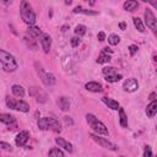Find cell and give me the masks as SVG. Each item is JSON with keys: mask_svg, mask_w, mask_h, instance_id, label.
<instances>
[{"mask_svg": "<svg viewBox=\"0 0 157 157\" xmlns=\"http://www.w3.org/2000/svg\"><path fill=\"white\" fill-rule=\"evenodd\" d=\"M0 63L2 65V69L7 72L16 71L18 67V64H17L15 56L4 49H0Z\"/></svg>", "mask_w": 157, "mask_h": 157, "instance_id": "6da1fadb", "label": "cell"}, {"mask_svg": "<svg viewBox=\"0 0 157 157\" xmlns=\"http://www.w3.org/2000/svg\"><path fill=\"white\" fill-rule=\"evenodd\" d=\"M86 121H87V124L90 125V128H91L96 134H98V135H104V136H108V135H109L107 126H105L101 120H98V118H96L93 114L87 113V114H86Z\"/></svg>", "mask_w": 157, "mask_h": 157, "instance_id": "7a4b0ae2", "label": "cell"}, {"mask_svg": "<svg viewBox=\"0 0 157 157\" xmlns=\"http://www.w3.org/2000/svg\"><path fill=\"white\" fill-rule=\"evenodd\" d=\"M37 126L39 130H52L54 132L61 131V125H60L59 120H56L54 118H49V117H44V118L38 119Z\"/></svg>", "mask_w": 157, "mask_h": 157, "instance_id": "3957f363", "label": "cell"}, {"mask_svg": "<svg viewBox=\"0 0 157 157\" xmlns=\"http://www.w3.org/2000/svg\"><path fill=\"white\" fill-rule=\"evenodd\" d=\"M20 13H21V18L23 20V22L28 26H32L36 23V13L32 10V6L29 5L28 1L23 0L21 2V7H20Z\"/></svg>", "mask_w": 157, "mask_h": 157, "instance_id": "277c9868", "label": "cell"}, {"mask_svg": "<svg viewBox=\"0 0 157 157\" xmlns=\"http://www.w3.org/2000/svg\"><path fill=\"white\" fill-rule=\"evenodd\" d=\"M5 102H6V105L10 108V109H15V110H18V112H23V113H27L29 110V104L22 99H15L10 96H6L5 97Z\"/></svg>", "mask_w": 157, "mask_h": 157, "instance_id": "5b68a950", "label": "cell"}, {"mask_svg": "<svg viewBox=\"0 0 157 157\" xmlns=\"http://www.w3.org/2000/svg\"><path fill=\"white\" fill-rule=\"evenodd\" d=\"M34 66H36L37 74L39 75V77H40V80H42V82H43L45 86H53V85L56 82L55 76H54L53 74H50V72H47V71L43 69V66H42L40 64L36 63V64H34Z\"/></svg>", "mask_w": 157, "mask_h": 157, "instance_id": "8992f818", "label": "cell"}, {"mask_svg": "<svg viewBox=\"0 0 157 157\" xmlns=\"http://www.w3.org/2000/svg\"><path fill=\"white\" fill-rule=\"evenodd\" d=\"M90 136H91V139H92L96 144H98L101 147H104V148L110 150V151H117V150H118V146H117L115 144L110 142V141H109L108 139H105V137L99 136V135H98V134H96V132L90 134Z\"/></svg>", "mask_w": 157, "mask_h": 157, "instance_id": "52a82bcc", "label": "cell"}, {"mask_svg": "<svg viewBox=\"0 0 157 157\" xmlns=\"http://www.w3.org/2000/svg\"><path fill=\"white\" fill-rule=\"evenodd\" d=\"M144 17H145V23L147 25V27L150 29H152V32L156 33V31H157V20H156V16L153 15L152 10L146 9L145 12H144Z\"/></svg>", "mask_w": 157, "mask_h": 157, "instance_id": "ba28073f", "label": "cell"}, {"mask_svg": "<svg viewBox=\"0 0 157 157\" xmlns=\"http://www.w3.org/2000/svg\"><path fill=\"white\" fill-rule=\"evenodd\" d=\"M39 42H40V45H42V49L45 54L49 53L50 50V47H52V38L48 33H42L40 37H39Z\"/></svg>", "mask_w": 157, "mask_h": 157, "instance_id": "9c48e42d", "label": "cell"}, {"mask_svg": "<svg viewBox=\"0 0 157 157\" xmlns=\"http://www.w3.org/2000/svg\"><path fill=\"white\" fill-rule=\"evenodd\" d=\"M28 139H29V132H28L27 130H22V131H20V132L16 135V137H15V144H16V146H18V147H23V146L27 144Z\"/></svg>", "mask_w": 157, "mask_h": 157, "instance_id": "30bf717a", "label": "cell"}, {"mask_svg": "<svg viewBox=\"0 0 157 157\" xmlns=\"http://www.w3.org/2000/svg\"><path fill=\"white\" fill-rule=\"evenodd\" d=\"M29 94H31L32 97H34L38 103H44V102L47 101V94H45V92H43L42 90H39V88H37V87H32V88L29 90Z\"/></svg>", "mask_w": 157, "mask_h": 157, "instance_id": "8fae6325", "label": "cell"}, {"mask_svg": "<svg viewBox=\"0 0 157 157\" xmlns=\"http://www.w3.org/2000/svg\"><path fill=\"white\" fill-rule=\"evenodd\" d=\"M123 88H124V91L125 92H135L137 88H139V83H137V81L135 80V78H128L125 82H124V85H123Z\"/></svg>", "mask_w": 157, "mask_h": 157, "instance_id": "7c38bea8", "label": "cell"}, {"mask_svg": "<svg viewBox=\"0 0 157 157\" xmlns=\"http://www.w3.org/2000/svg\"><path fill=\"white\" fill-rule=\"evenodd\" d=\"M55 142L59 145V147L60 148H63V150H65L66 152H69V153H71L72 152V145L69 142V141H66L64 137H60V136H58V137H55Z\"/></svg>", "mask_w": 157, "mask_h": 157, "instance_id": "4fadbf2b", "label": "cell"}, {"mask_svg": "<svg viewBox=\"0 0 157 157\" xmlns=\"http://www.w3.org/2000/svg\"><path fill=\"white\" fill-rule=\"evenodd\" d=\"M0 121L10 126V125L16 124V118L11 114H7V113H0Z\"/></svg>", "mask_w": 157, "mask_h": 157, "instance_id": "5bb4252c", "label": "cell"}, {"mask_svg": "<svg viewBox=\"0 0 157 157\" xmlns=\"http://www.w3.org/2000/svg\"><path fill=\"white\" fill-rule=\"evenodd\" d=\"M85 88L90 92H102L103 87L99 82H96V81H90L85 85Z\"/></svg>", "mask_w": 157, "mask_h": 157, "instance_id": "9a60e30c", "label": "cell"}, {"mask_svg": "<svg viewBox=\"0 0 157 157\" xmlns=\"http://www.w3.org/2000/svg\"><path fill=\"white\" fill-rule=\"evenodd\" d=\"M102 102L108 107V108H110V109H113V110H118L119 109V103L115 101V99H113V98H109V97H102Z\"/></svg>", "mask_w": 157, "mask_h": 157, "instance_id": "2e32d148", "label": "cell"}, {"mask_svg": "<svg viewBox=\"0 0 157 157\" xmlns=\"http://www.w3.org/2000/svg\"><path fill=\"white\" fill-rule=\"evenodd\" d=\"M123 9L125 11H129V12H132L135 10L139 9V2L136 0H126L124 4H123Z\"/></svg>", "mask_w": 157, "mask_h": 157, "instance_id": "e0dca14e", "label": "cell"}, {"mask_svg": "<svg viewBox=\"0 0 157 157\" xmlns=\"http://www.w3.org/2000/svg\"><path fill=\"white\" fill-rule=\"evenodd\" d=\"M156 113H157V101L153 99V101H151L150 104L147 105V108H146V114H147L148 118H153V117L156 115Z\"/></svg>", "mask_w": 157, "mask_h": 157, "instance_id": "ac0fdd59", "label": "cell"}, {"mask_svg": "<svg viewBox=\"0 0 157 157\" xmlns=\"http://www.w3.org/2000/svg\"><path fill=\"white\" fill-rule=\"evenodd\" d=\"M27 33L29 34L31 38H39L40 34H42L43 32L39 29V27L32 25V26H28V28H27Z\"/></svg>", "mask_w": 157, "mask_h": 157, "instance_id": "d6986e66", "label": "cell"}, {"mask_svg": "<svg viewBox=\"0 0 157 157\" xmlns=\"http://www.w3.org/2000/svg\"><path fill=\"white\" fill-rule=\"evenodd\" d=\"M59 107L61 108V110H64V112H66V110H69L70 109V99L67 98V97H65V96H63V97H60L59 98Z\"/></svg>", "mask_w": 157, "mask_h": 157, "instance_id": "ffe728a7", "label": "cell"}, {"mask_svg": "<svg viewBox=\"0 0 157 157\" xmlns=\"http://www.w3.org/2000/svg\"><path fill=\"white\" fill-rule=\"evenodd\" d=\"M119 123H120V126L121 128H128V117L124 112V109L121 107H119Z\"/></svg>", "mask_w": 157, "mask_h": 157, "instance_id": "44dd1931", "label": "cell"}, {"mask_svg": "<svg viewBox=\"0 0 157 157\" xmlns=\"http://www.w3.org/2000/svg\"><path fill=\"white\" fill-rule=\"evenodd\" d=\"M11 91H12V94L16 96V97H20V98H23L25 96V88L20 85H13L11 87Z\"/></svg>", "mask_w": 157, "mask_h": 157, "instance_id": "7402d4cb", "label": "cell"}, {"mask_svg": "<svg viewBox=\"0 0 157 157\" xmlns=\"http://www.w3.org/2000/svg\"><path fill=\"white\" fill-rule=\"evenodd\" d=\"M121 78H123L121 74H118V72H114V74H110V75L104 76V80H105L107 82H118V81H120Z\"/></svg>", "mask_w": 157, "mask_h": 157, "instance_id": "603a6c76", "label": "cell"}, {"mask_svg": "<svg viewBox=\"0 0 157 157\" xmlns=\"http://www.w3.org/2000/svg\"><path fill=\"white\" fill-rule=\"evenodd\" d=\"M48 155H49L50 157H64L65 153H64V151H63L60 147H53V148L49 150Z\"/></svg>", "mask_w": 157, "mask_h": 157, "instance_id": "cb8c5ba5", "label": "cell"}, {"mask_svg": "<svg viewBox=\"0 0 157 157\" xmlns=\"http://www.w3.org/2000/svg\"><path fill=\"white\" fill-rule=\"evenodd\" d=\"M132 22H134L135 28H136L139 32H141V33L145 32V26H144V22H142L141 18H139V17H134V18H132Z\"/></svg>", "mask_w": 157, "mask_h": 157, "instance_id": "d4e9b609", "label": "cell"}, {"mask_svg": "<svg viewBox=\"0 0 157 157\" xmlns=\"http://www.w3.org/2000/svg\"><path fill=\"white\" fill-rule=\"evenodd\" d=\"M96 61H97L98 64H105V63H109V61H110V54H107V53L102 52V53L99 54V56L97 58Z\"/></svg>", "mask_w": 157, "mask_h": 157, "instance_id": "484cf974", "label": "cell"}, {"mask_svg": "<svg viewBox=\"0 0 157 157\" xmlns=\"http://www.w3.org/2000/svg\"><path fill=\"white\" fill-rule=\"evenodd\" d=\"M86 31H87V27H86L85 25H77V26L75 27V29H74L75 34H76V36H78V37L83 36V34L86 33Z\"/></svg>", "mask_w": 157, "mask_h": 157, "instance_id": "4316f807", "label": "cell"}, {"mask_svg": "<svg viewBox=\"0 0 157 157\" xmlns=\"http://www.w3.org/2000/svg\"><path fill=\"white\" fill-rule=\"evenodd\" d=\"M119 42H120V37L118 36V34H110V36H108V43L110 44V45H118L119 44Z\"/></svg>", "mask_w": 157, "mask_h": 157, "instance_id": "83f0119b", "label": "cell"}, {"mask_svg": "<svg viewBox=\"0 0 157 157\" xmlns=\"http://www.w3.org/2000/svg\"><path fill=\"white\" fill-rule=\"evenodd\" d=\"M102 72H103L104 76H107V75H110V74L117 72V70H115V67H113V66H104V67L102 69Z\"/></svg>", "mask_w": 157, "mask_h": 157, "instance_id": "f1b7e54d", "label": "cell"}, {"mask_svg": "<svg viewBox=\"0 0 157 157\" xmlns=\"http://www.w3.org/2000/svg\"><path fill=\"white\" fill-rule=\"evenodd\" d=\"M0 148L1 150H5V151H12L11 145L7 144V142H4V141H0Z\"/></svg>", "mask_w": 157, "mask_h": 157, "instance_id": "f546056e", "label": "cell"}, {"mask_svg": "<svg viewBox=\"0 0 157 157\" xmlns=\"http://www.w3.org/2000/svg\"><path fill=\"white\" fill-rule=\"evenodd\" d=\"M137 45L136 44H131V45H129V53H130V55L131 56H134L136 53H137Z\"/></svg>", "mask_w": 157, "mask_h": 157, "instance_id": "4dcf8cb0", "label": "cell"}, {"mask_svg": "<svg viewBox=\"0 0 157 157\" xmlns=\"http://www.w3.org/2000/svg\"><path fill=\"white\" fill-rule=\"evenodd\" d=\"M70 43H71V47H74V48H76L80 43H81V40L78 39V37H72L71 39H70Z\"/></svg>", "mask_w": 157, "mask_h": 157, "instance_id": "1f68e13d", "label": "cell"}, {"mask_svg": "<svg viewBox=\"0 0 157 157\" xmlns=\"http://www.w3.org/2000/svg\"><path fill=\"white\" fill-rule=\"evenodd\" d=\"M153 153L151 151V147L150 146H145V150H144V157H151Z\"/></svg>", "mask_w": 157, "mask_h": 157, "instance_id": "d6a6232c", "label": "cell"}, {"mask_svg": "<svg viewBox=\"0 0 157 157\" xmlns=\"http://www.w3.org/2000/svg\"><path fill=\"white\" fill-rule=\"evenodd\" d=\"M81 13L91 15V16H96V15H98V12H97V11H91V10H85V9H82V12H81Z\"/></svg>", "mask_w": 157, "mask_h": 157, "instance_id": "836d02e7", "label": "cell"}, {"mask_svg": "<svg viewBox=\"0 0 157 157\" xmlns=\"http://www.w3.org/2000/svg\"><path fill=\"white\" fill-rule=\"evenodd\" d=\"M25 40L27 42V45L32 49V50H37V45L34 43H32V40H28V38H25Z\"/></svg>", "mask_w": 157, "mask_h": 157, "instance_id": "e575fe53", "label": "cell"}, {"mask_svg": "<svg viewBox=\"0 0 157 157\" xmlns=\"http://www.w3.org/2000/svg\"><path fill=\"white\" fill-rule=\"evenodd\" d=\"M64 121H65V124H66L67 126H71V125L74 124V121H72V119H71L70 117H64Z\"/></svg>", "mask_w": 157, "mask_h": 157, "instance_id": "d590c367", "label": "cell"}, {"mask_svg": "<svg viewBox=\"0 0 157 157\" xmlns=\"http://www.w3.org/2000/svg\"><path fill=\"white\" fill-rule=\"evenodd\" d=\"M97 38H98V40H99V42H103V40L105 39V33H104V32H98Z\"/></svg>", "mask_w": 157, "mask_h": 157, "instance_id": "8d00e7d4", "label": "cell"}, {"mask_svg": "<svg viewBox=\"0 0 157 157\" xmlns=\"http://www.w3.org/2000/svg\"><path fill=\"white\" fill-rule=\"evenodd\" d=\"M141 1H144V2H148V4H151L152 5V7H157V4H156V0H141Z\"/></svg>", "mask_w": 157, "mask_h": 157, "instance_id": "74e56055", "label": "cell"}, {"mask_svg": "<svg viewBox=\"0 0 157 157\" xmlns=\"http://www.w3.org/2000/svg\"><path fill=\"white\" fill-rule=\"evenodd\" d=\"M82 9H83L82 6H76L72 11H74V13H81V12H82Z\"/></svg>", "mask_w": 157, "mask_h": 157, "instance_id": "f35d334b", "label": "cell"}, {"mask_svg": "<svg viewBox=\"0 0 157 157\" xmlns=\"http://www.w3.org/2000/svg\"><path fill=\"white\" fill-rule=\"evenodd\" d=\"M102 52H104V53H107V54H112V53H113V50H112L109 47H104Z\"/></svg>", "mask_w": 157, "mask_h": 157, "instance_id": "ab89813d", "label": "cell"}, {"mask_svg": "<svg viewBox=\"0 0 157 157\" xmlns=\"http://www.w3.org/2000/svg\"><path fill=\"white\" fill-rule=\"evenodd\" d=\"M119 28L124 31V29L126 28V23H125V22H120V23H119Z\"/></svg>", "mask_w": 157, "mask_h": 157, "instance_id": "60d3db41", "label": "cell"}, {"mask_svg": "<svg viewBox=\"0 0 157 157\" xmlns=\"http://www.w3.org/2000/svg\"><path fill=\"white\" fill-rule=\"evenodd\" d=\"M148 99H150V101H153V99H156V93H155V92H152V93L150 94Z\"/></svg>", "mask_w": 157, "mask_h": 157, "instance_id": "b9f144b4", "label": "cell"}, {"mask_svg": "<svg viewBox=\"0 0 157 157\" xmlns=\"http://www.w3.org/2000/svg\"><path fill=\"white\" fill-rule=\"evenodd\" d=\"M87 1H88V4H90L91 6H93V5L96 4V1H97V0H87Z\"/></svg>", "mask_w": 157, "mask_h": 157, "instance_id": "7bdbcfd3", "label": "cell"}, {"mask_svg": "<svg viewBox=\"0 0 157 157\" xmlns=\"http://www.w3.org/2000/svg\"><path fill=\"white\" fill-rule=\"evenodd\" d=\"M64 1L66 5H71V2H72V0H64Z\"/></svg>", "mask_w": 157, "mask_h": 157, "instance_id": "ee69618b", "label": "cell"}, {"mask_svg": "<svg viewBox=\"0 0 157 157\" xmlns=\"http://www.w3.org/2000/svg\"><path fill=\"white\" fill-rule=\"evenodd\" d=\"M66 28H67V26L65 25V26H63V27H61V31H63V32H65V31H66Z\"/></svg>", "mask_w": 157, "mask_h": 157, "instance_id": "f6af8a7d", "label": "cell"}]
</instances>
